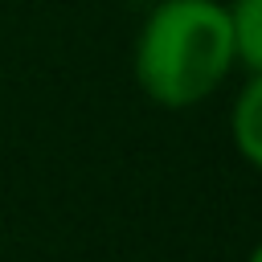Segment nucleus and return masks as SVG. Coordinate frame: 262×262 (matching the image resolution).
<instances>
[{"label": "nucleus", "instance_id": "1", "mask_svg": "<svg viewBox=\"0 0 262 262\" xmlns=\"http://www.w3.org/2000/svg\"><path fill=\"white\" fill-rule=\"evenodd\" d=\"M233 66L237 53L221 0H156L131 49L139 90L164 111L201 106L229 82Z\"/></svg>", "mask_w": 262, "mask_h": 262}, {"label": "nucleus", "instance_id": "3", "mask_svg": "<svg viewBox=\"0 0 262 262\" xmlns=\"http://www.w3.org/2000/svg\"><path fill=\"white\" fill-rule=\"evenodd\" d=\"M225 12H229L237 66H246L250 74H262V0H229Z\"/></svg>", "mask_w": 262, "mask_h": 262}, {"label": "nucleus", "instance_id": "4", "mask_svg": "<svg viewBox=\"0 0 262 262\" xmlns=\"http://www.w3.org/2000/svg\"><path fill=\"white\" fill-rule=\"evenodd\" d=\"M246 262H262V242H254V250L246 254Z\"/></svg>", "mask_w": 262, "mask_h": 262}, {"label": "nucleus", "instance_id": "2", "mask_svg": "<svg viewBox=\"0 0 262 262\" xmlns=\"http://www.w3.org/2000/svg\"><path fill=\"white\" fill-rule=\"evenodd\" d=\"M229 139L237 156L254 172H262V74H250L246 86L237 90L229 106Z\"/></svg>", "mask_w": 262, "mask_h": 262}]
</instances>
